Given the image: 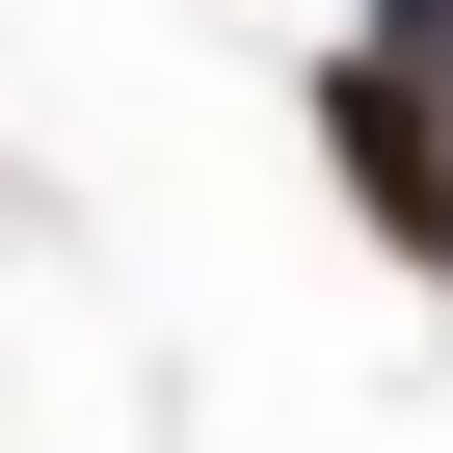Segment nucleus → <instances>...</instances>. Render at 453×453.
<instances>
[{"instance_id": "f257e3e1", "label": "nucleus", "mask_w": 453, "mask_h": 453, "mask_svg": "<svg viewBox=\"0 0 453 453\" xmlns=\"http://www.w3.org/2000/svg\"><path fill=\"white\" fill-rule=\"evenodd\" d=\"M320 134H347V187H373V241H400V267H453V81L347 54V81H320Z\"/></svg>"}]
</instances>
